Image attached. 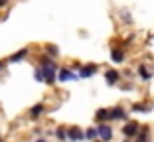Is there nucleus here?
<instances>
[{"label":"nucleus","mask_w":154,"mask_h":142,"mask_svg":"<svg viewBox=\"0 0 154 142\" xmlns=\"http://www.w3.org/2000/svg\"><path fill=\"white\" fill-rule=\"evenodd\" d=\"M138 130H140V124L136 122V120H127L125 126L121 128V132H122V136H125V138H136Z\"/></svg>","instance_id":"obj_1"},{"label":"nucleus","mask_w":154,"mask_h":142,"mask_svg":"<svg viewBox=\"0 0 154 142\" xmlns=\"http://www.w3.org/2000/svg\"><path fill=\"white\" fill-rule=\"evenodd\" d=\"M97 132H99L101 142H111L113 140V126H109V122L97 124Z\"/></svg>","instance_id":"obj_2"},{"label":"nucleus","mask_w":154,"mask_h":142,"mask_svg":"<svg viewBox=\"0 0 154 142\" xmlns=\"http://www.w3.org/2000/svg\"><path fill=\"white\" fill-rule=\"evenodd\" d=\"M99 71V65L97 63H87V65H81V69L77 71V77L79 79H89L91 75H95Z\"/></svg>","instance_id":"obj_3"},{"label":"nucleus","mask_w":154,"mask_h":142,"mask_svg":"<svg viewBox=\"0 0 154 142\" xmlns=\"http://www.w3.org/2000/svg\"><path fill=\"white\" fill-rule=\"evenodd\" d=\"M85 140V132L79 126H67V142H81Z\"/></svg>","instance_id":"obj_4"},{"label":"nucleus","mask_w":154,"mask_h":142,"mask_svg":"<svg viewBox=\"0 0 154 142\" xmlns=\"http://www.w3.org/2000/svg\"><path fill=\"white\" fill-rule=\"evenodd\" d=\"M75 79H77V73H75V71H71L69 67H59V71H57V81L59 83L75 81Z\"/></svg>","instance_id":"obj_5"},{"label":"nucleus","mask_w":154,"mask_h":142,"mask_svg":"<svg viewBox=\"0 0 154 142\" xmlns=\"http://www.w3.org/2000/svg\"><path fill=\"white\" fill-rule=\"evenodd\" d=\"M111 120H125L127 122V110H125V107H113V109H109V122Z\"/></svg>","instance_id":"obj_6"},{"label":"nucleus","mask_w":154,"mask_h":142,"mask_svg":"<svg viewBox=\"0 0 154 142\" xmlns=\"http://www.w3.org/2000/svg\"><path fill=\"white\" fill-rule=\"evenodd\" d=\"M28 55H30V47H22V50H18L16 53H12L8 57V63H20L22 59H26Z\"/></svg>","instance_id":"obj_7"},{"label":"nucleus","mask_w":154,"mask_h":142,"mask_svg":"<svg viewBox=\"0 0 154 142\" xmlns=\"http://www.w3.org/2000/svg\"><path fill=\"white\" fill-rule=\"evenodd\" d=\"M119 81H121V73L117 69H107L105 71V83L107 85H117Z\"/></svg>","instance_id":"obj_8"},{"label":"nucleus","mask_w":154,"mask_h":142,"mask_svg":"<svg viewBox=\"0 0 154 142\" xmlns=\"http://www.w3.org/2000/svg\"><path fill=\"white\" fill-rule=\"evenodd\" d=\"M44 113H45V105H44V103H36L34 107H30V110H28V116H30L32 120H36L38 116H42Z\"/></svg>","instance_id":"obj_9"},{"label":"nucleus","mask_w":154,"mask_h":142,"mask_svg":"<svg viewBox=\"0 0 154 142\" xmlns=\"http://www.w3.org/2000/svg\"><path fill=\"white\" fill-rule=\"evenodd\" d=\"M125 47H111V61L113 63H122L125 61Z\"/></svg>","instance_id":"obj_10"},{"label":"nucleus","mask_w":154,"mask_h":142,"mask_svg":"<svg viewBox=\"0 0 154 142\" xmlns=\"http://www.w3.org/2000/svg\"><path fill=\"white\" fill-rule=\"evenodd\" d=\"M136 73H138L140 81H144V83H148L150 79H152V71L146 67V63H140V65H138V67H136Z\"/></svg>","instance_id":"obj_11"},{"label":"nucleus","mask_w":154,"mask_h":142,"mask_svg":"<svg viewBox=\"0 0 154 142\" xmlns=\"http://www.w3.org/2000/svg\"><path fill=\"white\" fill-rule=\"evenodd\" d=\"M134 142H150V126L140 124V130H138V134H136Z\"/></svg>","instance_id":"obj_12"},{"label":"nucleus","mask_w":154,"mask_h":142,"mask_svg":"<svg viewBox=\"0 0 154 142\" xmlns=\"http://www.w3.org/2000/svg\"><path fill=\"white\" fill-rule=\"evenodd\" d=\"M38 65H40V67H57L55 59L48 57L45 53H40V55H38Z\"/></svg>","instance_id":"obj_13"},{"label":"nucleus","mask_w":154,"mask_h":142,"mask_svg":"<svg viewBox=\"0 0 154 142\" xmlns=\"http://www.w3.org/2000/svg\"><path fill=\"white\" fill-rule=\"evenodd\" d=\"M95 122L97 124H105L109 122V109H99L95 113Z\"/></svg>","instance_id":"obj_14"},{"label":"nucleus","mask_w":154,"mask_h":142,"mask_svg":"<svg viewBox=\"0 0 154 142\" xmlns=\"http://www.w3.org/2000/svg\"><path fill=\"white\" fill-rule=\"evenodd\" d=\"M44 53L48 55V57H51V59H55L59 55V50H57V46H54V44H45L44 46Z\"/></svg>","instance_id":"obj_15"},{"label":"nucleus","mask_w":154,"mask_h":142,"mask_svg":"<svg viewBox=\"0 0 154 142\" xmlns=\"http://www.w3.org/2000/svg\"><path fill=\"white\" fill-rule=\"evenodd\" d=\"M132 110L134 113H150L152 110V103H134Z\"/></svg>","instance_id":"obj_16"},{"label":"nucleus","mask_w":154,"mask_h":142,"mask_svg":"<svg viewBox=\"0 0 154 142\" xmlns=\"http://www.w3.org/2000/svg\"><path fill=\"white\" fill-rule=\"evenodd\" d=\"M97 138H99V132H97V126H89V128L85 130V140H89V142H95Z\"/></svg>","instance_id":"obj_17"},{"label":"nucleus","mask_w":154,"mask_h":142,"mask_svg":"<svg viewBox=\"0 0 154 142\" xmlns=\"http://www.w3.org/2000/svg\"><path fill=\"white\" fill-rule=\"evenodd\" d=\"M55 138L59 142H67V126H57L55 128Z\"/></svg>","instance_id":"obj_18"},{"label":"nucleus","mask_w":154,"mask_h":142,"mask_svg":"<svg viewBox=\"0 0 154 142\" xmlns=\"http://www.w3.org/2000/svg\"><path fill=\"white\" fill-rule=\"evenodd\" d=\"M121 20H122L125 24H128V26H131V24H132V16H131V12L122 8V10H121Z\"/></svg>","instance_id":"obj_19"},{"label":"nucleus","mask_w":154,"mask_h":142,"mask_svg":"<svg viewBox=\"0 0 154 142\" xmlns=\"http://www.w3.org/2000/svg\"><path fill=\"white\" fill-rule=\"evenodd\" d=\"M34 77H36L38 83H42V69H40V67H36V71H34Z\"/></svg>","instance_id":"obj_20"},{"label":"nucleus","mask_w":154,"mask_h":142,"mask_svg":"<svg viewBox=\"0 0 154 142\" xmlns=\"http://www.w3.org/2000/svg\"><path fill=\"white\" fill-rule=\"evenodd\" d=\"M6 63H8V61H4V59H0V75L4 73V69H6Z\"/></svg>","instance_id":"obj_21"},{"label":"nucleus","mask_w":154,"mask_h":142,"mask_svg":"<svg viewBox=\"0 0 154 142\" xmlns=\"http://www.w3.org/2000/svg\"><path fill=\"white\" fill-rule=\"evenodd\" d=\"M10 6V0H0V8H8Z\"/></svg>","instance_id":"obj_22"},{"label":"nucleus","mask_w":154,"mask_h":142,"mask_svg":"<svg viewBox=\"0 0 154 142\" xmlns=\"http://www.w3.org/2000/svg\"><path fill=\"white\" fill-rule=\"evenodd\" d=\"M36 142H48V140H45V138H38Z\"/></svg>","instance_id":"obj_23"},{"label":"nucleus","mask_w":154,"mask_h":142,"mask_svg":"<svg viewBox=\"0 0 154 142\" xmlns=\"http://www.w3.org/2000/svg\"><path fill=\"white\" fill-rule=\"evenodd\" d=\"M0 142H4V138H2V134H0Z\"/></svg>","instance_id":"obj_24"},{"label":"nucleus","mask_w":154,"mask_h":142,"mask_svg":"<svg viewBox=\"0 0 154 142\" xmlns=\"http://www.w3.org/2000/svg\"><path fill=\"white\" fill-rule=\"evenodd\" d=\"M125 142H131V140H125Z\"/></svg>","instance_id":"obj_25"},{"label":"nucleus","mask_w":154,"mask_h":142,"mask_svg":"<svg viewBox=\"0 0 154 142\" xmlns=\"http://www.w3.org/2000/svg\"><path fill=\"white\" fill-rule=\"evenodd\" d=\"M95 142H101V140H95Z\"/></svg>","instance_id":"obj_26"}]
</instances>
